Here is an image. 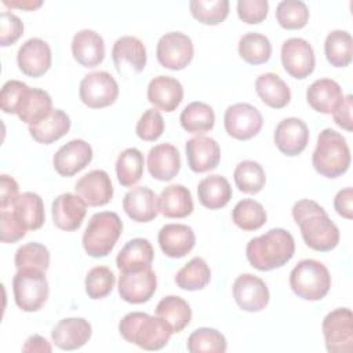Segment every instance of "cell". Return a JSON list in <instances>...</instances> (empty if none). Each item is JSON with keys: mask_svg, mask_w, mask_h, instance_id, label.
<instances>
[{"mask_svg": "<svg viewBox=\"0 0 353 353\" xmlns=\"http://www.w3.org/2000/svg\"><path fill=\"white\" fill-rule=\"evenodd\" d=\"M146 95L156 109L174 112L183 99V87L176 79L160 74L149 81Z\"/></svg>", "mask_w": 353, "mask_h": 353, "instance_id": "obj_24", "label": "cell"}, {"mask_svg": "<svg viewBox=\"0 0 353 353\" xmlns=\"http://www.w3.org/2000/svg\"><path fill=\"white\" fill-rule=\"evenodd\" d=\"M159 245L163 254L168 258H183L189 254L194 244L196 236L190 226L183 223H167L157 236Z\"/></svg>", "mask_w": 353, "mask_h": 353, "instance_id": "obj_23", "label": "cell"}, {"mask_svg": "<svg viewBox=\"0 0 353 353\" xmlns=\"http://www.w3.org/2000/svg\"><path fill=\"white\" fill-rule=\"evenodd\" d=\"M312 163L314 170L325 178L343 175L350 167V149L345 137L332 128H324L317 137Z\"/></svg>", "mask_w": 353, "mask_h": 353, "instance_id": "obj_4", "label": "cell"}, {"mask_svg": "<svg viewBox=\"0 0 353 353\" xmlns=\"http://www.w3.org/2000/svg\"><path fill=\"white\" fill-rule=\"evenodd\" d=\"M321 330L330 353H350L353 350V314L350 309L331 310L324 317Z\"/></svg>", "mask_w": 353, "mask_h": 353, "instance_id": "obj_8", "label": "cell"}, {"mask_svg": "<svg viewBox=\"0 0 353 353\" xmlns=\"http://www.w3.org/2000/svg\"><path fill=\"white\" fill-rule=\"evenodd\" d=\"M87 212V204L73 193L59 194L51 205L54 225L65 232L77 230Z\"/></svg>", "mask_w": 353, "mask_h": 353, "instance_id": "obj_22", "label": "cell"}, {"mask_svg": "<svg viewBox=\"0 0 353 353\" xmlns=\"http://www.w3.org/2000/svg\"><path fill=\"white\" fill-rule=\"evenodd\" d=\"M343 91L332 79H319L306 91V101L310 108L323 114H332L343 102Z\"/></svg>", "mask_w": 353, "mask_h": 353, "instance_id": "obj_28", "label": "cell"}, {"mask_svg": "<svg viewBox=\"0 0 353 353\" xmlns=\"http://www.w3.org/2000/svg\"><path fill=\"white\" fill-rule=\"evenodd\" d=\"M179 121L182 128L189 134L201 135L212 130L215 124V113L208 103L194 101L183 108Z\"/></svg>", "mask_w": 353, "mask_h": 353, "instance_id": "obj_37", "label": "cell"}, {"mask_svg": "<svg viewBox=\"0 0 353 353\" xmlns=\"http://www.w3.org/2000/svg\"><path fill=\"white\" fill-rule=\"evenodd\" d=\"M197 196L203 207L208 210H219L230 201L232 186L222 175H208L199 182Z\"/></svg>", "mask_w": 353, "mask_h": 353, "instance_id": "obj_33", "label": "cell"}, {"mask_svg": "<svg viewBox=\"0 0 353 353\" xmlns=\"http://www.w3.org/2000/svg\"><path fill=\"white\" fill-rule=\"evenodd\" d=\"M239 55L250 65H262L270 59V40L262 33H245L239 40Z\"/></svg>", "mask_w": 353, "mask_h": 353, "instance_id": "obj_42", "label": "cell"}, {"mask_svg": "<svg viewBox=\"0 0 353 353\" xmlns=\"http://www.w3.org/2000/svg\"><path fill=\"white\" fill-rule=\"evenodd\" d=\"M294 252V237L283 228L270 229L266 233L251 239L245 247V255L250 265L261 272L284 266L291 261Z\"/></svg>", "mask_w": 353, "mask_h": 353, "instance_id": "obj_2", "label": "cell"}, {"mask_svg": "<svg viewBox=\"0 0 353 353\" xmlns=\"http://www.w3.org/2000/svg\"><path fill=\"white\" fill-rule=\"evenodd\" d=\"M3 4L6 7H11V8H22V10H26V11H33L39 7L43 6V1H34V0H25V1H21V0H3Z\"/></svg>", "mask_w": 353, "mask_h": 353, "instance_id": "obj_58", "label": "cell"}, {"mask_svg": "<svg viewBox=\"0 0 353 353\" xmlns=\"http://www.w3.org/2000/svg\"><path fill=\"white\" fill-rule=\"evenodd\" d=\"M273 139L281 153L294 157L306 149L309 142V128L303 120L298 117H287L277 124Z\"/></svg>", "mask_w": 353, "mask_h": 353, "instance_id": "obj_18", "label": "cell"}, {"mask_svg": "<svg viewBox=\"0 0 353 353\" xmlns=\"http://www.w3.org/2000/svg\"><path fill=\"white\" fill-rule=\"evenodd\" d=\"M119 331L127 342L145 350L163 349L174 334L164 320L143 312L127 313L119 323Z\"/></svg>", "mask_w": 353, "mask_h": 353, "instance_id": "obj_3", "label": "cell"}, {"mask_svg": "<svg viewBox=\"0 0 353 353\" xmlns=\"http://www.w3.org/2000/svg\"><path fill=\"white\" fill-rule=\"evenodd\" d=\"M352 95H346L343 98V102L339 105V108L332 113L334 121L343 130L352 131L353 130V119H352Z\"/></svg>", "mask_w": 353, "mask_h": 353, "instance_id": "obj_55", "label": "cell"}, {"mask_svg": "<svg viewBox=\"0 0 353 353\" xmlns=\"http://www.w3.org/2000/svg\"><path fill=\"white\" fill-rule=\"evenodd\" d=\"M188 165L193 172L215 170L221 161V148L214 138L197 135L185 145Z\"/></svg>", "mask_w": 353, "mask_h": 353, "instance_id": "obj_20", "label": "cell"}, {"mask_svg": "<svg viewBox=\"0 0 353 353\" xmlns=\"http://www.w3.org/2000/svg\"><path fill=\"white\" fill-rule=\"evenodd\" d=\"M0 229L3 243H17L26 234V229L21 225L15 214L7 210H1L0 212Z\"/></svg>", "mask_w": 353, "mask_h": 353, "instance_id": "obj_52", "label": "cell"}, {"mask_svg": "<svg viewBox=\"0 0 353 353\" xmlns=\"http://www.w3.org/2000/svg\"><path fill=\"white\" fill-rule=\"evenodd\" d=\"M123 210L135 222H150L159 214V197L148 186L132 188L124 194Z\"/></svg>", "mask_w": 353, "mask_h": 353, "instance_id": "obj_25", "label": "cell"}, {"mask_svg": "<svg viewBox=\"0 0 353 353\" xmlns=\"http://www.w3.org/2000/svg\"><path fill=\"white\" fill-rule=\"evenodd\" d=\"M194 47L192 39L182 32L163 34L156 46V57L163 68L171 70L185 69L193 59Z\"/></svg>", "mask_w": 353, "mask_h": 353, "instance_id": "obj_10", "label": "cell"}, {"mask_svg": "<svg viewBox=\"0 0 353 353\" xmlns=\"http://www.w3.org/2000/svg\"><path fill=\"white\" fill-rule=\"evenodd\" d=\"M154 251L148 239L137 237L127 241L119 251L116 266L120 272H137L152 268Z\"/></svg>", "mask_w": 353, "mask_h": 353, "instance_id": "obj_30", "label": "cell"}, {"mask_svg": "<svg viewBox=\"0 0 353 353\" xmlns=\"http://www.w3.org/2000/svg\"><path fill=\"white\" fill-rule=\"evenodd\" d=\"M23 34V23L21 18L10 11L0 15V44L3 47L14 44Z\"/></svg>", "mask_w": 353, "mask_h": 353, "instance_id": "obj_50", "label": "cell"}, {"mask_svg": "<svg viewBox=\"0 0 353 353\" xmlns=\"http://www.w3.org/2000/svg\"><path fill=\"white\" fill-rule=\"evenodd\" d=\"M268 215L263 205L254 199L240 200L232 210V221L245 232H252L266 223Z\"/></svg>", "mask_w": 353, "mask_h": 353, "instance_id": "obj_41", "label": "cell"}, {"mask_svg": "<svg viewBox=\"0 0 353 353\" xmlns=\"http://www.w3.org/2000/svg\"><path fill=\"white\" fill-rule=\"evenodd\" d=\"M52 112V99L50 94L41 88L23 90L18 102L15 114L28 125H34L44 120Z\"/></svg>", "mask_w": 353, "mask_h": 353, "instance_id": "obj_27", "label": "cell"}, {"mask_svg": "<svg viewBox=\"0 0 353 353\" xmlns=\"http://www.w3.org/2000/svg\"><path fill=\"white\" fill-rule=\"evenodd\" d=\"M281 63L294 79H305L314 70V51L309 41L302 37L287 39L281 46Z\"/></svg>", "mask_w": 353, "mask_h": 353, "instance_id": "obj_12", "label": "cell"}, {"mask_svg": "<svg viewBox=\"0 0 353 353\" xmlns=\"http://www.w3.org/2000/svg\"><path fill=\"white\" fill-rule=\"evenodd\" d=\"M292 218L309 248L327 252L338 245L339 229L319 203L309 199L296 201L292 207Z\"/></svg>", "mask_w": 353, "mask_h": 353, "instance_id": "obj_1", "label": "cell"}, {"mask_svg": "<svg viewBox=\"0 0 353 353\" xmlns=\"http://www.w3.org/2000/svg\"><path fill=\"white\" fill-rule=\"evenodd\" d=\"M112 59L117 72L121 76L128 77L145 69L146 48L138 37L121 36L113 44Z\"/></svg>", "mask_w": 353, "mask_h": 353, "instance_id": "obj_15", "label": "cell"}, {"mask_svg": "<svg viewBox=\"0 0 353 353\" xmlns=\"http://www.w3.org/2000/svg\"><path fill=\"white\" fill-rule=\"evenodd\" d=\"M143 154L137 148L124 149L116 160L117 181L124 188H131L139 182L143 175Z\"/></svg>", "mask_w": 353, "mask_h": 353, "instance_id": "obj_38", "label": "cell"}, {"mask_svg": "<svg viewBox=\"0 0 353 353\" xmlns=\"http://www.w3.org/2000/svg\"><path fill=\"white\" fill-rule=\"evenodd\" d=\"M91 324L83 317H68L59 320L51 331V339L62 350L83 347L91 338Z\"/></svg>", "mask_w": 353, "mask_h": 353, "instance_id": "obj_21", "label": "cell"}, {"mask_svg": "<svg viewBox=\"0 0 353 353\" xmlns=\"http://www.w3.org/2000/svg\"><path fill=\"white\" fill-rule=\"evenodd\" d=\"M290 287L305 301H320L331 288V274L320 261L302 259L290 273Z\"/></svg>", "mask_w": 353, "mask_h": 353, "instance_id": "obj_6", "label": "cell"}, {"mask_svg": "<svg viewBox=\"0 0 353 353\" xmlns=\"http://www.w3.org/2000/svg\"><path fill=\"white\" fill-rule=\"evenodd\" d=\"M276 19L284 29H302L309 21V8L301 0H283L276 7Z\"/></svg>", "mask_w": 353, "mask_h": 353, "instance_id": "obj_46", "label": "cell"}, {"mask_svg": "<svg viewBox=\"0 0 353 353\" xmlns=\"http://www.w3.org/2000/svg\"><path fill=\"white\" fill-rule=\"evenodd\" d=\"M18 190H19L18 183L12 176L7 174L0 175V208L1 210H7L8 207H12L17 197L19 196Z\"/></svg>", "mask_w": 353, "mask_h": 353, "instance_id": "obj_54", "label": "cell"}, {"mask_svg": "<svg viewBox=\"0 0 353 353\" xmlns=\"http://www.w3.org/2000/svg\"><path fill=\"white\" fill-rule=\"evenodd\" d=\"M353 189L352 188H345L342 190H339L334 199V208L335 211L346 218V219H352L353 218Z\"/></svg>", "mask_w": 353, "mask_h": 353, "instance_id": "obj_56", "label": "cell"}, {"mask_svg": "<svg viewBox=\"0 0 353 353\" xmlns=\"http://www.w3.org/2000/svg\"><path fill=\"white\" fill-rule=\"evenodd\" d=\"M223 124L226 132L239 141L254 138L262 128L263 119L261 112L250 103H234L225 110Z\"/></svg>", "mask_w": 353, "mask_h": 353, "instance_id": "obj_11", "label": "cell"}, {"mask_svg": "<svg viewBox=\"0 0 353 353\" xmlns=\"http://www.w3.org/2000/svg\"><path fill=\"white\" fill-rule=\"evenodd\" d=\"M123 222L116 212L101 211L94 214L83 234V248L92 258H102L112 252L120 234Z\"/></svg>", "mask_w": 353, "mask_h": 353, "instance_id": "obj_5", "label": "cell"}, {"mask_svg": "<svg viewBox=\"0 0 353 353\" xmlns=\"http://www.w3.org/2000/svg\"><path fill=\"white\" fill-rule=\"evenodd\" d=\"M181 170V156L171 143L153 146L148 153V171L157 181H171Z\"/></svg>", "mask_w": 353, "mask_h": 353, "instance_id": "obj_29", "label": "cell"}, {"mask_svg": "<svg viewBox=\"0 0 353 353\" xmlns=\"http://www.w3.org/2000/svg\"><path fill=\"white\" fill-rule=\"evenodd\" d=\"M12 292L17 306L23 312H37L48 298L46 272L39 269H18L12 279Z\"/></svg>", "mask_w": 353, "mask_h": 353, "instance_id": "obj_7", "label": "cell"}, {"mask_svg": "<svg viewBox=\"0 0 353 353\" xmlns=\"http://www.w3.org/2000/svg\"><path fill=\"white\" fill-rule=\"evenodd\" d=\"M233 298L240 309L244 312H261L270 299L269 288L266 283L251 273H243L237 276L233 283Z\"/></svg>", "mask_w": 353, "mask_h": 353, "instance_id": "obj_13", "label": "cell"}, {"mask_svg": "<svg viewBox=\"0 0 353 353\" xmlns=\"http://www.w3.org/2000/svg\"><path fill=\"white\" fill-rule=\"evenodd\" d=\"M26 87H28V84L19 81V80H8L3 84V88L0 92V102H1V109L4 113L15 114L18 102H19L21 95Z\"/></svg>", "mask_w": 353, "mask_h": 353, "instance_id": "obj_53", "label": "cell"}, {"mask_svg": "<svg viewBox=\"0 0 353 353\" xmlns=\"http://www.w3.org/2000/svg\"><path fill=\"white\" fill-rule=\"evenodd\" d=\"M234 183L240 192L255 194L261 192L266 182V174L263 167L254 160L240 161L233 172Z\"/></svg>", "mask_w": 353, "mask_h": 353, "instance_id": "obj_43", "label": "cell"}, {"mask_svg": "<svg viewBox=\"0 0 353 353\" xmlns=\"http://www.w3.org/2000/svg\"><path fill=\"white\" fill-rule=\"evenodd\" d=\"M92 160V148L83 139H72L62 145L52 157L55 171L61 176H73Z\"/></svg>", "mask_w": 353, "mask_h": 353, "instance_id": "obj_16", "label": "cell"}, {"mask_svg": "<svg viewBox=\"0 0 353 353\" xmlns=\"http://www.w3.org/2000/svg\"><path fill=\"white\" fill-rule=\"evenodd\" d=\"M135 132L138 138L146 142H153L159 139L164 132V119L156 109H146L139 117Z\"/></svg>", "mask_w": 353, "mask_h": 353, "instance_id": "obj_49", "label": "cell"}, {"mask_svg": "<svg viewBox=\"0 0 353 353\" xmlns=\"http://www.w3.org/2000/svg\"><path fill=\"white\" fill-rule=\"evenodd\" d=\"M52 347L50 342L41 335H32L25 341L22 352H37V353H51Z\"/></svg>", "mask_w": 353, "mask_h": 353, "instance_id": "obj_57", "label": "cell"}, {"mask_svg": "<svg viewBox=\"0 0 353 353\" xmlns=\"http://www.w3.org/2000/svg\"><path fill=\"white\" fill-rule=\"evenodd\" d=\"M156 316L164 320L172 332H181L192 320V309L189 303L178 295H167L156 306Z\"/></svg>", "mask_w": 353, "mask_h": 353, "instance_id": "obj_36", "label": "cell"}, {"mask_svg": "<svg viewBox=\"0 0 353 353\" xmlns=\"http://www.w3.org/2000/svg\"><path fill=\"white\" fill-rule=\"evenodd\" d=\"M52 55L47 41L32 37L26 40L18 50L17 63L19 70L29 77H40L48 72Z\"/></svg>", "mask_w": 353, "mask_h": 353, "instance_id": "obj_17", "label": "cell"}, {"mask_svg": "<svg viewBox=\"0 0 353 353\" xmlns=\"http://www.w3.org/2000/svg\"><path fill=\"white\" fill-rule=\"evenodd\" d=\"M14 263L17 269H39L46 272L50 266V251L46 245L32 241L15 251Z\"/></svg>", "mask_w": 353, "mask_h": 353, "instance_id": "obj_45", "label": "cell"}, {"mask_svg": "<svg viewBox=\"0 0 353 353\" xmlns=\"http://www.w3.org/2000/svg\"><path fill=\"white\" fill-rule=\"evenodd\" d=\"M188 350L190 353H223L228 343L223 334L215 328H197L188 338Z\"/></svg>", "mask_w": 353, "mask_h": 353, "instance_id": "obj_44", "label": "cell"}, {"mask_svg": "<svg viewBox=\"0 0 353 353\" xmlns=\"http://www.w3.org/2000/svg\"><path fill=\"white\" fill-rule=\"evenodd\" d=\"M70 130V119L61 109H52V112L40 123L34 125H29L30 137L43 145H50L63 135H66Z\"/></svg>", "mask_w": 353, "mask_h": 353, "instance_id": "obj_35", "label": "cell"}, {"mask_svg": "<svg viewBox=\"0 0 353 353\" xmlns=\"http://www.w3.org/2000/svg\"><path fill=\"white\" fill-rule=\"evenodd\" d=\"M80 101L91 109H102L116 102L119 97V84L114 77L105 72H91L85 74L79 85Z\"/></svg>", "mask_w": 353, "mask_h": 353, "instance_id": "obj_9", "label": "cell"}, {"mask_svg": "<svg viewBox=\"0 0 353 353\" xmlns=\"http://www.w3.org/2000/svg\"><path fill=\"white\" fill-rule=\"evenodd\" d=\"M269 11L268 0H239L237 1V15L245 23H259L262 22Z\"/></svg>", "mask_w": 353, "mask_h": 353, "instance_id": "obj_51", "label": "cell"}, {"mask_svg": "<svg viewBox=\"0 0 353 353\" xmlns=\"http://www.w3.org/2000/svg\"><path fill=\"white\" fill-rule=\"evenodd\" d=\"M11 208L26 230H37L43 226L46 221L44 203L37 193H21Z\"/></svg>", "mask_w": 353, "mask_h": 353, "instance_id": "obj_34", "label": "cell"}, {"mask_svg": "<svg viewBox=\"0 0 353 353\" xmlns=\"http://www.w3.org/2000/svg\"><path fill=\"white\" fill-rule=\"evenodd\" d=\"M76 194L90 207L108 204L113 197L110 176L103 170H92L83 175L74 185Z\"/></svg>", "mask_w": 353, "mask_h": 353, "instance_id": "obj_19", "label": "cell"}, {"mask_svg": "<svg viewBox=\"0 0 353 353\" xmlns=\"http://www.w3.org/2000/svg\"><path fill=\"white\" fill-rule=\"evenodd\" d=\"M255 91L261 101L273 109H283L290 103L291 91L287 83L276 73H262L255 81Z\"/></svg>", "mask_w": 353, "mask_h": 353, "instance_id": "obj_32", "label": "cell"}, {"mask_svg": "<svg viewBox=\"0 0 353 353\" xmlns=\"http://www.w3.org/2000/svg\"><path fill=\"white\" fill-rule=\"evenodd\" d=\"M324 54L327 61L335 68H346L352 62L353 40L346 30H332L324 41Z\"/></svg>", "mask_w": 353, "mask_h": 353, "instance_id": "obj_40", "label": "cell"}, {"mask_svg": "<svg viewBox=\"0 0 353 353\" xmlns=\"http://www.w3.org/2000/svg\"><path fill=\"white\" fill-rule=\"evenodd\" d=\"M157 277L152 268L137 272H120L119 295L123 301L134 305L148 302L156 292Z\"/></svg>", "mask_w": 353, "mask_h": 353, "instance_id": "obj_14", "label": "cell"}, {"mask_svg": "<svg viewBox=\"0 0 353 353\" xmlns=\"http://www.w3.org/2000/svg\"><path fill=\"white\" fill-rule=\"evenodd\" d=\"M174 280L175 284L182 290H203L211 280V269L203 258L194 256L176 272Z\"/></svg>", "mask_w": 353, "mask_h": 353, "instance_id": "obj_39", "label": "cell"}, {"mask_svg": "<svg viewBox=\"0 0 353 353\" xmlns=\"http://www.w3.org/2000/svg\"><path fill=\"white\" fill-rule=\"evenodd\" d=\"M114 283L116 277L110 268L95 266L85 276V292L91 299H102L112 292Z\"/></svg>", "mask_w": 353, "mask_h": 353, "instance_id": "obj_48", "label": "cell"}, {"mask_svg": "<svg viewBox=\"0 0 353 353\" xmlns=\"http://www.w3.org/2000/svg\"><path fill=\"white\" fill-rule=\"evenodd\" d=\"M73 58L84 68H95L105 59V41L91 29L77 32L72 39Z\"/></svg>", "mask_w": 353, "mask_h": 353, "instance_id": "obj_26", "label": "cell"}, {"mask_svg": "<svg viewBox=\"0 0 353 353\" xmlns=\"http://www.w3.org/2000/svg\"><path fill=\"white\" fill-rule=\"evenodd\" d=\"M192 15L204 25H218L229 14L228 0H192L189 3Z\"/></svg>", "mask_w": 353, "mask_h": 353, "instance_id": "obj_47", "label": "cell"}, {"mask_svg": "<svg viewBox=\"0 0 353 353\" xmlns=\"http://www.w3.org/2000/svg\"><path fill=\"white\" fill-rule=\"evenodd\" d=\"M193 208L190 190L183 185H170L159 196V212L165 218H186L193 212Z\"/></svg>", "mask_w": 353, "mask_h": 353, "instance_id": "obj_31", "label": "cell"}]
</instances>
